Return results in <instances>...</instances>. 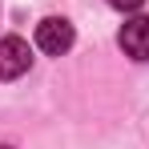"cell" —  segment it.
Listing matches in <instances>:
<instances>
[{
	"instance_id": "1",
	"label": "cell",
	"mask_w": 149,
	"mask_h": 149,
	"mask_svg": "<svg viewBox=\"0 0 149 149\" xmlns=\"http://www.w3.org/2000/svg\"><path fill=\"white\" fill-rule=\"evenodd\" d=\"M73 40H77V32H73V24H69L65 16H49V20L36 24V45H40V52H49V56L69 52Z\"/></svg>"
},
{
	"instance_id": "4",
	"label": "cell",
	"mask_w": 149,
	"mask_h": 149,
	"mask_svg": "<svg viewBox=\"0 0 149 149\" xmlns=\"http://www.w3.org/2000/svg\"><path fill=\"white\" fill-rule=\"evenodd\" d=\"M109 4H113V8H121V12H137L145 0H109Z\"/></svg>"
},
{
	"instance_id": "5",
	"label": "cell",
	"mask_w": 149,
	"mask_h": 149,
	"mask_svg": "<svg viewBox=\"0 0 149 149\" xmlns=\"http://www.w3.org/2000/svg\"><path fill=\"white\" fill-rule=\"evenodd\" d=\"M0 149H12V145H0Z\"/></svg>"
},
{
	"instance_id": "2",
	"label": "cell",
	"mask_w": 149,
	"mask_h": 149,
	"mask_svg": "<svg viewBox=\"0 0 149 149\" xmlns=\"http://www.w3.org/2000/svg\"><path fill=\"white\" fill-rule=\"evenodd\" d=\"M28 65H32L28 40L4 36V40H0V81H16L20 73H28Z\"/></svg>"
},
{
	"instance_id": "3",
	"label": "cell",
	"mask_w": 149,
	"mask_h": 149,
	"mask_svg": "<svg viewBox=\"0 0 149 149\" xmlns=\"http://www.w3.org/2000/svg\"><path fill=\"white\" fill-rule=\"evenodd\" d=\"M117 45L125 49V56H133V61H149V16H133V20H125Z\"/></svg>"
}]
</instances>
